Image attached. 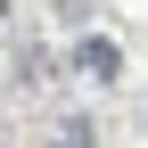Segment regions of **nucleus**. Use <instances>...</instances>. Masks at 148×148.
<instances>
[{
  "label": "nucleus",
  "instance_id": "obj_1",
  "mask_svg": "<svg viewBox=\"0 0 148 148\" xmlns=\"http://www.w3.org/2000/svg\"><path fill=\"white\" fill-rule=\"evenodd\" d=\"M74 66H82L90 82H115V74H123V49L107 41V33H82V41H74Z\"/></svg>",
  "mask_w": 148,
  "mask_h": 148
},
{
  "label": "nucleus",
  "instance_id": "obj_2",
  "mask_svg": "<svg viewBox=\"0 0 148 148\" xmlns=\"http://www.w3.org/2000/svg\"><path fill=\"white\" fill-rule=\"evenodd\" d=\"M49 148H90V123H82V115H66L58 132H49Z\"/></svg>",
  "mask_w": 148,
  "mask_h": 148
}]
</instances>
